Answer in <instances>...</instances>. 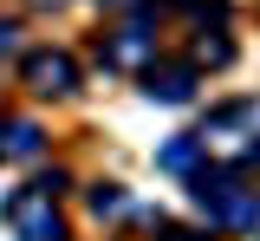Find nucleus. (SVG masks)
Masks as SVG:
<instances>
[{
  "instance_id": "obj_8",
  "label": "nucleus",
  "mask_w": 260,
  "mask_h": 241,
  "mask_svg": "<svg viewBox=\"0 0 260 241\" xmlns=\"http://www.w3.org/2000/svg\"><path fill=\"white\" fill-rule=\"evenodd\" d=\"M156 163H162V170H189V163H195V137H176V143L156 157Z\"/></svg>"
},
{
  "instance_id": "obj_2",
  "label": "nucleus",
  "mask_w": 260,
  "mask_h": 241,
  "mask_svg": "<svg viewBox=\"0 0 260 241\" xmlns=\"http://www.w3.org/2000/svg\"><path fill=\"white\" fill-rule=\"evenodd\" d=\"M13 228H20V241H59V215H52V196H39L32 189L26 202H13Z\"/></svg>"
},
{
  "instance_id": "obj_3",
  "label": "nucleus",
  "mask_w": 260,
  "mask_h": 241,
  "mask_svg": "<svg viewBox=\"0 0 260 241\" xmlns=\"http://www.w3.org/2000/svg\"><path fill=\"white\" fill-rule=\"evenodd\" d=\"M143 92L150 98H162V104H189V92H195V72L189 66H150V78H143Z\"/></svg>"
},
{
  "instance_id": "obj_10",
  "label": "nucleus",
  "mask_w": 260,
  "mask_h": 241,
  "mask_svg": "<svg viewBox=\"0 0 260 241\" xmlns=\"http://www.w3.org/2000/svg\"><path fill=\"white\" fill-rule=\"evenodd\" d=\"M162 241H202L195 228H162Z\"/></svg>"
},
{
  "instance_id": "obj_6",
  "label": "nucleus",
  "mask_w": 260,
  "mask_h": 241,
  "mask_svg": "<svg viewBox=\"0 0 260 241\" xmlns=\"http://www.w3.org/2000/svg\"><path fill=\"white\" fill-rule=\"evenodd\" d=\"M0 137H7V157H32V150H39V131H32V124H7Z\"/></svg>"
},
{
  "instance_id": "obj_11",
  "label": "nucleus",
  "mask_w": 260,
  "mask_h": 241,
  "mask_svg": "<svg viewBox=\"0 0 260 241\" xmlns=\"http://www.w3.org/2000/svg\"><path fill=\"white\" fill-rule=\"evenodd\" d=\"M7 52H13V26H0V59H7Z\"/></svg>"
},
{
  "instance_id": "obj_4",
  "label": "nucleus",
  "mask_w": 260,
  "mask_h": 241,
  "mask_svg": "<svg viewBox=\"0 0 260 241\" xmlns=\"http://www.w3.org/2000/svg\"><path fill=\"white\" fill-rule=\"evenodd\" d=\"M150 46H156V33H150V26H124V33L104 46V66H130V59H143Z\"/></svg>"
},
{
  "instance_id": "obj_9",
  "label": "nucleus",
  "mask_w": 260,
  "mask_h": 241,
  "mask_svg": "<svg viewBox=\"0 0 260 241\" xmlns=\"http://www.w3.org/2000/svg\"><path fill=\"white\" fill-rule=\"evenodd\" d=\"M169 7H189V13H221L228 0H169Z\"/></svg>"
},
{
  "instance_id": "obj_5",
  "label": "nucleus",
  "mask_w": 260,
  "mask_h": 241,
  "mask_svg": "<svg viewBox=\"0 0 260 241\" xmlns=\"http://www.w3.org/2000/svg\"><path fill=\"white\" fill-rule=\"evenodd\" d=\"M228 59H234V46H228L221 33H215V39H208V33L195 39V66H228Z\"/></svg>"
},
{
  "instance_id": "obj_7",
  "label": "nucleus",
  "mask_w": 260,
  "mask_h": 241,
  "mask_svg": "<svg viewBox=\"0 0 260 241\" xmlns=\"http://www.w3.org/2000/svg\"><path fill=\"white\" fill-rule=\"evenodd\" d=\"M91 208H98V215H124V189H117V183H98V189H91Z\"/></svg>"
},
{
  "instance_id": "obj_1",
  "label": "nucleus",
  "mask_w": 260,
  "mask_h": 241,
  "mask_svg": "<svg viewBox=\"0 0 260 241\" xmlns=\"http://www.w3.org/2000/svg\"><path fill=\"white\" fill-rule=\"evenodd\" d=\"M26 78H32V92H46V98H65V92L78 85V66H72L65 52H32V59H26Z\"/></svg>"
}]
</instances>
